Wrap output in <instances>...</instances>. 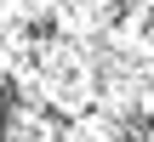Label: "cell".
Masks as SVG:
<instances>
[{
	"instance_id": "cell-1",
	"label": "cell",
	"mask_w": 154,
	"mask_h": 142,
	"mask_svg": "<svg viewBox=\"0 0 154 142\" xmlns=\"http://www.w3.org/2000/svg\"><path fill=\"white\" fill-rule=\"evenodd\" d=\"M0 142H154V0H0Z\"/></svg>"
}]
</instances>
